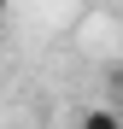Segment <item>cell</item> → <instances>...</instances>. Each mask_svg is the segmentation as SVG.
I'll return each instance as SVG.
<instances>
[{"label": "cell", "mask_w": 123, "mask_h": 129, "mask_svg": "<svg viewBox=\"0 0 123 129\" xmlns=\"http://www.w3.org/2000/svg\"><path fill=\"white\" fill-rule=\"evenodd\" d=\"M82 129H123V112H111V106H94V112H82Z\"/></svg>", "instance_id": "1"}, {"label": "cell", "mask_w": 123, "mask_h": 129, "mask_svg": "<svg viewBox=\"0 0 123 129\" xmlns=\"http://www.w3.org/2000/svg\"><path fill=\"white\" fill-rule=\"evenodd\" d=\"M0 12H6V0H0Z\"/></svg>", "instance_id": "2"}, {"label": "cell", "mask_w": 123, "mask_h": 129, "mask_svg": "<svg viewBox=\"0 0 123 129\" xmlns=\"http://www.w3.org/2000/svg\"><path fill=\"white\" fill-rule=\"evenodd\" d=\"M117 112H123V106H117Z\"/></svg>", "instance_id": "3"}]
</instances>
